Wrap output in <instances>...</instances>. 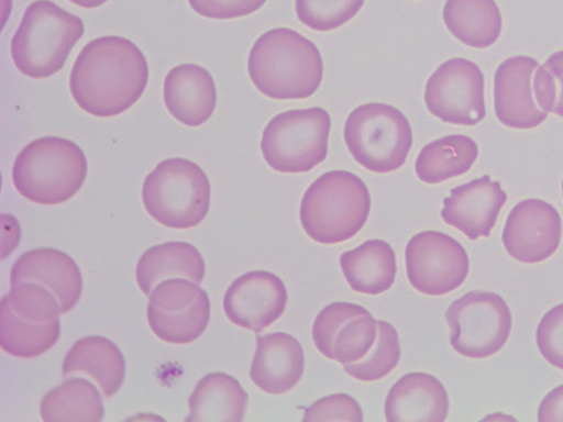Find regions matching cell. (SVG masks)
Wrapping results in <instances>:
<instances>
[{
    "mask_svg": "<svg viewBox=\"0 0 563 422\" xmlns=\"http://www.w3.org/2000/svg\"><path fill=\"white\" fill-rule=\"evenodd\" d=\"M249 396L241 384L225 373L202 377L189 397L186 422L232 421L244 419Z\"/></svg>",
    "mask_w": 563,
    "mask_h": 422,
    "instance_id": "obj_26",
    "label": "cell"
},
{
    "mask_svg": "<svg viewBox=\"0 0 563 422\" xmlns=\"http://www.w3.org/2000/svg\"><path fill=\"white\" fill-rule=\"evenodd\" d=\"M140 289L150 296L157 284L169 278H187L200 284L205 276V262L199 251L181 241L166 242L146 249L136 265Z\"/></svg>",
    "mask_w": 563,
    "mask_h": 422,
    "instance_id": "obj_24",
    "label": "cell"
},
{
    "mask_svg": "<svg viewBox=\"0 0 563 422\" xmlns=\"http://www.w3.org/2000/svg\"><path fill=\"white\" fill-rule=\"evenodd\" d=\"M344 141L355 160L366 169L385 174L398 169L412 145L408 119L386 103L355 108L344 125Z\"/></svg>",
    "mask_w": 563,
    "mask_h": 422,
    "instance_id": "obj_8",
    "label": "cell"
},
{
    "mask_svg": "<svg viewBox=\"0 0 563 422\" xmlns=\"http://www.w3.org/2000/svg\"><path fill=\"white\" fill-rule=\"evenodd\" d=\"M477 155V145L471 137L448 135L422 147L416 159V174L423 182L439 184L466 173Z\"/></svg>",
    "mask_w": 563,
    "mask_h": 422,
    "instance_id": "obj_28",
    "label": "cell"
},
{
    "mask_svg": "<svg viewBox=\"0 0 563 422\" xmlns=\"http://www.w3.org/2000/svg\"><path fill=\"white\" fill-rule=\"evenodd\" d=\"M330 127V115L320 107L279 113L263 131V156L277 171H309L327 157Z\"/></svg>",
    "mask_w": 563,
    "mask_h": 422,
    "instance_id": "obj_9",
    "label": "cell"
},
{
    "mask_svg": "<svg viewBox=\"0 0 563 422\" xmlns=\"http://www.w3.org/2000/svg\"><path fill=\"white\" fill-rule=\"evenodd\" d=\"M340 265L351 289L367 295L388 290L397 273L394 249L387 242L377 238L342 253Z\"/></svg>",
    "mask_w": 563,
    "mask_h": 422,
    "instance_id": "obj_25",
    "label": "cell"
},
{
    "mask_svg": "<svg viewBox=\"0 0 563 422\" xmlns=\"http://www.w3.org/2000/svg\"><path fill=\"white\" fill-rule=\"evenodd\" d=\"M164 101L179 122L198 126L212 114L217 103L214 81L208 70L195 64H181L164 80Z\"/></svg>",
    "mask_w": 563,
    "mask_h": 422,
    "instance_id": "obj_22",
    "label": "cell"
},
{
    "mask_svg": "<svg viewBox=\"0 0 563 422\" xmlns=\"http://www.w3.org/2000/svg\"><path fill=\"white\" fill-rule=\"evenodd\" d=\"M287 290L279 277L254 270L238 277L227 289L223 309L228 319L241 327L261 332L285 311Z\"/></svg>",
    "mask_w": 563,
    "mask_h": 422,
    "instance_id": "obj_16",
    "label": "cell"
},
{
    "mask_svg": "<svg viewBox=\"0 0 563 422\" xmlns=\"http://www.w3.org/2000/svg\"><path fill=\"white\" fill-rule=\"evenodd\" d=\"M147 322L163 341L187 344L206 330L210 318L207 292L185 278H169L159 282L150 293Z\"/></svg>",
    "mask_w": 563,
    "mask_h": 422,
    "instance_id": "obj_11",
    "label": "cell"
},
{
    "mask_svg": "<svg viewBox=\"0 0 563 422\" xmlns=\"http://www.w3.org/2000/svg\"><path fill=\"white\" fill-rule=\"evenodd\" d=\"M303 421H353L362 422L358 402L346 393L323 397L306 409Z\"/></svg>",
    "mask_w": 563,
    "mask_h": 422,
    "instance_id": "obj_34",
    "label": "cell"
},
{
    "mask_svg": "<svg viewBox=\"0 0 563 422\" xmlns=\"http://www.w3.org/2000/svg\"><path fill=\"white\" fill-rule=\"evenodd\" d=\"M538 62L529 56L504 60L494 77V107L497 119L511 129L527 130L541 124L548 113L539 107L533 87Z\"/></svg>",
    "mask_w": 563,
    "mask_h": 422,
    "instance_id": "obj_17",
    "label": "cell"
},
{
    "mask_svg": "<svg viewBox=\"0 0 563 422\" xmlns=\"http://www.w3.org/2000/svg\"><path fill=\"white\" fill-rule=\"evenodd\" d=\"M536 341L542 356L563 370V303L551 308L541 319Z\"/></svg>",
    "mask_w": 563,
    "mask_h": 422,
    "instance_id": "obj_33",
    "label": "cell"
},
{
    "mask_svg": "<svg viewBox=\"0 0 563 422\" xmlns=\"http://www.w3.org/2000/svg\"><path fill=\"white\" fill-rule=\"evenodd\" d=\"M73 3L80 5L82 8H96L98 5L103 4L107 0H70Z\"/></svg>",
    "mask_w": 563,
    "mask_h": 422,
    "instance_id": "obj_37",
    "label": "cell"
},
{
    "mask_svg": "<svg viewBox=\"0 0 563 422\" xmlns=\"http://www.w3.org/2000/svg\"><path fill=\"white\" fill-rule=\"evenodd\" d=\"M303 368V351L294 336L284 332L256 336L250 377L260 389L269 395L285 393L298 384Z\"/></svg>",
    "mask_w": 563,
    "mask_h": 422,
    "instance_id": "obj_20",
    "label": "cell"
},
{
    "mask_svg": "<svg viewBox=\"0 0 563 422\" xmlns=\"http://www.w3.org/2000/svg\"><path fill=\"white\" fill-rule=\"evenodd\" d=\"M506 200L507 193L499 181L484 175L452 188L450 197L443 199L441 216L470 240L487 237Z\"/></svg>",
    "mask_w": 563,
    "mask_h": 422,
    "instance_id": "obj_18",
    "label": "cell"
},
{
    "mask_svg": "<svg viewBox=\"0 0 563 422\" xmlns=\"http://www.w3.org/2000/svg\"><path fill=\"white\" fill-rule=\"evenodd\" d=\"M443 20L459 41L476 48L494 44L501 31V14L494 0H446Z\"/></svg>",
    "mask_w": 563,
    "mask_h": 422,
    "instance_id": "obj_27",
    "label": "cell"
},
{
    "mask_svg": "<svg viewBox=\"0 0 563 422\" xmlns=\"http://www.w3.org/2000/svg\"><path fill=\"white\" fill-rule=\"evenodd\" d=\"M148 77L140 48L121 36H102L80 51L69 76L71 96L89 114L122 113L143 93Z\"/></svg>",
    "mask_w": 563,
    "mask_h": 422,
    "instance_id": "obj_1",
    "label": "cell"
},
{
    "mask_svg": "<svg viewBox=\"0 0 563 422\" xmlns=\"http://www.w3.org/2000/svg\"><path fill=\"white\" fill-rule=\"evenodd\" d=\"M371 196L364 181L346 170L318 177L301 199V225L316 242L335 244L353 237L365 224Z\"/></svg>",
    "mask_w": 563,
    "mask_h": 422,
    "instance_id": "obj_3",
    "label": "cell"
},
{
    "mask_svg": "<svg viewBox=\"0 0 563 422\" xmlns=\"http://www.w3.org/2000/svg\"><path fill=\"white\" fill-rule=\"evenodd\" d=\"M539 422H563V385L551 390L538 409Z\"/></svg>",
    "mask_w": 563,
    "mask_h": 422,
    "instance_id": "obj_36",
    "label": "cell"
},
{
    "mask_svg": "<svg viewBox=\"0 0 563 422\" xmlns=\"http://www.w3.org/2000/svg\"><path fill=\"white\" fill-rule=\"evenodd\" d=\"M87 159L74 142L44 136L29 143L12 167L15 189L38 204H58L81 188L87 176Z\"/></svg>",
    "mask_w": 563,
    "mask_h": 422,
    "instance_id": "obj_4",
    "label": "cell"
},
{
    "mask_svg": "<svg viewBox=\"0 0 563 422\" xmlns=\"http://www.w3.org/2000/svg\"><path fill=\"white\" fill-rule=\"evenodd\" d=\"M562 195H563V181H562Z\"/></svg>",
    "mask_w": 563,
    "mask_h": 422,
    "instance_id": "obj_38",
    "label": "cell"
},
{
    "mask_svg": "<svg viewBox=\"0 0 563 422\" xmlns=\"http://www.w3.org/2000/svg\"><path fill=\"white\" fill-rule=\"evenodd\" d=\"M450 343L461 355L485 358L501 349L511 330V313L497 293L473 290L453 301L445 312Z\"/></svg>",
    "mask_w": 563,
    "mask_h": 422,
    "instance_id": "obj_10",
    "label": "cell"
},
{
    "mask_svg": "<svg viewBox=\"0 0 563 422\" xmlns=\"http://www.w3.org/2000/svg\"><path fill=\"white\" fill-rule=\"evenodd\" d=\"M405 260L411 286L429 296H441L460 287L470 267L464 247L439 231L413 235L406 246Z\"/></svg>",
    "mask_w": 563,
    "mask_h": 422,
    "instance_id": "obj_13",
    "label": "cell"
},
{
    "mask_svg": "<svg viewBox=\"0 0 563 422\" xmlns=\"http://www.w3.org/2000/svg\"><path fill=\"white\" fill-rule=\"evenodd\" d=\"M377 336L367 354L360 360L343 364L346 374L362 381L384 378L400 359V343L396 329L386 321L378 320Z\"/></svg>",
    "mask_w": 563,
    "mask_h": 422,
    "instance_id": "obj_30",
    "label": "cell"
},
{
    "mask_svg": "<svg viewBox=\"0 0 563 422\" xmlns=\"http://www.w3.org/2000/svg\"><path fill=\"white\" fill-rule=\"evenodd\" d=\"M376 336V320L365 308L351 302L328 304L312 325V340L318 351L342 364L362 359Z\"/></svg>",
    "mask_w": 563,
    "mask_h": 422,
    "instance_id": "obj_14",
    "label": "cell"
},
{
    "mask_svg": "<svg viewBox=\"0 0 563 422\" xmlns=\"http://www.w3.org/2000/svg\"><path fill=\"white\" fill-rule=\"evenodd\" d=\"M84 23L49 0H36L24 11L11 41L16 68L32 78H44L60 70Z\"/></svg>",
    "mask_w": 563,
    "mask_h": 422,
    "instance_id": "obj_5",
    "label": "cell"
},
{
    "mask_svg": "<svg viewBox=\"0 0 563 422\" xmlns=\"http://www.w3.org/2000/svg\"><path fill=\"white\" fill-rule=\"evenodd\" d=\"M11 286L33 281L51 290L62 313L71 310L80 299L82 276L76 262L66 253L51 247L23 253L10 271Z\"/></svg>",
    "mask_w": 563,
    "mask_h": 422,
    "instance_id": "obj_19",
    "label": "cell"
},
{
    "mask_svg": "<svg viewBox=\"0 0 563 422\" xmlns=\"http://www.w3.org/2000/svg\"><path fill=\"white\" fill-rule=\"evenodd\" d=\"M142 200L158 223L170 229H189L198 225L209 211V179L194 162L167 158L146 176Z\"/></svg>",
    "mask_w": 563,
    "mask_h": 422,
    "instance_id": "obj_7",
    "label": "cell"
},
{
    "mask_svg": "<svg viewBox=\"0 0 563 422\" xmlns=\"http://www.w3.org/2000/svg\"><path fill=\"white\" fill-rule=\"evenodd\" d=\"M60 304L44 286L24 281L11 286L0 303V345L8 354L33 358L47 352L60 334Z\"/></svg>",
    "mask_w": 563,
    "mask_h": 422,
    "instance_id": "obj_6",
    "label": "cell"
},
{
    "mask_svg": "<svg viewBox=\"0 0 563 422\" xmlns=\"http://www.w3.org/2000/svg\"><path fill=\"white\" fill-rule=\"evenodd\" d=\"M199 14L211 19H233L260 9L266 0H188Z\"/></svg>",
    "mask_w": 563,
    "mask_h": 422,
    "instance_id": "obj_35",
    "label": "cell"
},
{
    "mask_svg": "<svg viewBox=\"0 0 563 422\" xmlns=\"http://www.w3.org/2000/svg\"><path fill=\"white\" fill-rule=\"evenodd\" d=\"M63 378L86 375L99 386L102 397L110 398L121 387L125 376V360L120 348L109 338L89 335L76 341L67 352Z\"/></svg>",
    "mask_w": 563,
    "mask_h": 422,
    "instance_id": "obj_23",
    "label": "cell"
},
{
    "mask_svg": "<svg viewBox=\"0 0 563 422\" xmlns=\"http://www.w3.org/2000/svg\"><path fill=\"white\" fill-rule=\"evenodd\" d=\"M364 0H296L297 18L316 31H330L351 20Z\"/></svg>",
    "mask_w": 563,
    "mask_h": 422,
    "instance_id": "obj_31",
    "label": "cell"
},
{
    "mask_svg": "<svg viewBox=\"0 0 563 422\" xmlns=\"http://www.w3.org/2000/svg\"><path fill=\"white\" fill-rule=\"evenodd\" d=\"M562 221L556 209L540 199H526L508 214L501 240L508 254L526 264L550 257L559 247Z\"/></svg>",
    "mask_w": 563,
    "mask_h": 422,
    "instance_id": "obj_15",
    "label": "cell"
},
{
    "mask_svg": "<svg viewBox=\"0 0 563 422\" xmlns=\"http://www.w3.org/2000/svg\"><path fill=\"white\" fill-rule=\"evenodd\" d=\"M384 411L388 422H443L449 411V397L434 376L413 371L393 385Z\"/></svg>",
    "mask_w": 563,
    "mask_h": 422,
    "instance_id": "obj_21",
    "label": "cell"
},
{
    "mask_svg": "<svg viewBox=\"0 0 563 422\" xmlns=\"http://www.w3.org/2000/svg\"><path fill=\"white\" fill-rule=\"evenodd\" d=\"M247 69L255 87L278 100L310 97L323 75L318 47L286 27L269 30L256 40L249 54Z\"/></svg>",
    "mask_w": 563,
    "mask_h": 422,
    "instance_id": "obj_2",
    "label": "cell"
},
{
    "mask_svg": "<svg viewBox=\"0 0 563 422\" xmlns=\"http://www.w3.org/2000/svg\"><path fill=\"white\" fill-rule=\"evenodd\" d=\"M424 102L445 123L475 125L486 114L483 73L462 57L444 62L427 81Z\"/></svg>",
    "mask_w": 563,
    "mask_h": 422,
    "instance_id": "obj_12",
    "label": "cell"
},
{
    "mask_svg": "<svg viewBox=\"0 0 563 422\" xmlns=\"http://www.w3.org/2000/svg\"><path fill=\"white\" fill-rule=\"evenodd\" d=\"M533 87L541 110L563 118V51L552 54L537 67Z\"/></svg>",
    "mask_w": 563,
    "mask_h": 422,
    "instance_id": "obj_32",
    "label": "cell"
},
{
    "mask_svg": "<svg viewBox=\"0 0 563 422\" xmlns=\"http://www.w3.org/2000/svg\"><path fill=\"white\" fill-rule=\"evenodd\" d=\"M41 418L53 421H101L104 408L96 386L74 377L51 389L42 399Z\"/></svg>",
    "mask_w": 563,
    "mask_h": 422,
    "instance_id": "obj_29",
    "label": "cell"
}]
</instances>
